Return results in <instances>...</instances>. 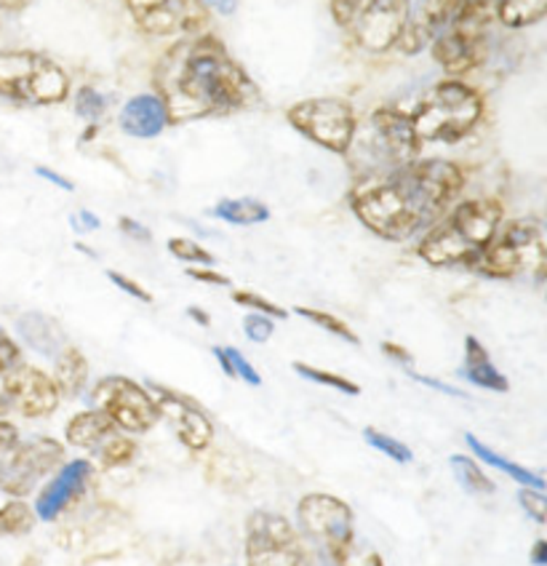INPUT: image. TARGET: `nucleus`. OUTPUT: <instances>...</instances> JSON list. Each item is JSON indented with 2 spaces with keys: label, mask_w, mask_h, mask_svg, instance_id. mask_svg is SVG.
I'll return each mask as SVG.
<instances>
[{
  "label": "nucleus",
  "mask_w": 547,
  "mask_h": 566,
  "mask_svg": "<svg viewBox=\"0 0 547 566\" xmlns=\"http://www.w3.org/2000/svg\"><path fill=\"white\" fill-rule=\"evenodd\" d=\"M462 188L465 174L452 160H411L398 169L358 177L350 190V209L366 230L401 243L433 228Z\"/></svg>",
  "instance_id": "1"
},
{
  "label": "nucleus",
  "mask_w": 547,
  "mask_h": 566,
  "mask_svg": "<svg viewBox=\"0 0 547 566\" xmlns=\"http://www.w3.org/2000/svg\"><path fill=\"white\" fill-rule=\"evenodd\" d=\"M156 88L169 124L217 118L249 107L254 83L217 38H185L156 67Z\"/></svg>",
  "instance_id": "2"
},
{
  "label": "nucleus",
  "mask_w": 547,
  "mask_h": 566,
  "mask_svg": "<svg viewBox=\"0 0 547 566\" xmlns=\"http://www.w3.org/2000/svg\"><path fill=\"white\" fill-rule=\"evenodd\" d=\"M502 228V206L492 198L456 203L424 230L417 254L430 268H470Z\"/></svg>",
  "instance_id": "3"
},
{
  "label": "nucleus",
  "mask_w": 547,
  "mask_h": 566,
  "mask_svg": "<svg viewBox=\"0 0 547 566\" xmlns=\"http://www.w3.org/2000/svg\"><path fill=\"white\" fill-rule=\"evenodd\" d=\"M470 270L499 281H545L547 235L537 222L516 220L497 230L492 243L473 260Z\"/></svg>",
  "instance_id": "4"
},
{
  "label": "nucleus",
  "mask_w": 547,
  "mask_h": 566,
  "mask_svg": "<svg viewBox=\"0 0 547 566\" xmlns=\"http://www.w3.org/2000/svg\"><path fill=\"white\" fill-rule=\"evenodd\" d=\"M417 153H420V139L409 115L385 107V111L371 113L364 128H356L347 156L358 169V177H366V174L407 166L417 160Z\"/></svg>",
  "instance_id": "5"
},
{
  "label": "nucleus",
  "mask_w": 547,
  "mask_h": 566,
  "mask_svg": "<svg viewBox=\"0 0 547 566\" xmlns=\"http://www.w3.org/2000/svg\"><path fill=\"white\" fill-rule=\"evenodd\" d=\"M484 102L462 81H441L430 86L411 115L417 139L454 145L481 120Z\"/></svg>",
  "instance_id": "6"
},
{
  "label": "nucleus",
  "mask_w": 547,
  "mask_h": 566,
  "mask_svg": "<svg viewBox=\"0 0 547 566\" xmlns=\"http://www.w3.org/2000/svg\"><path fill=\"white\" fill-rule=\"evenodd\" d=\"M70 96L67 73L38 51H0V99L17 105H60Z\"/></svg>",
  "instance_id": "7"
},
{
  "label": "nucleus",
  "mask_w": 547,
  "mask_h": 566,
  "mask_svg": "<svg viewBox=\"0 0 547 566\" xmlns=\"http://www.w3.org/2000/svg\"><path fill=\"white\" fill-rule=\"evenodd\" d=\"M246 566H315V551L286 516L254 511L246 518Z\"/></svg>",
  "instance_id": "8"
},
{
  "label": "nucleus",
  "mask_w": 547,
  "mask_h": 566,
  "mask_svg": "<svg viewBox=\"0 0 547 566\" xmlns=\"http://www.w3.org/2000/svg\"><path fill=\"white\" fill-rule=\"evenodd\" d=\"M92 407L105 411L115 428L128 436L150 433L160 422V409L152 390L120 375L102 377L94 385Z\"/></svg>",
  "instance_id": "9"
},
{
  "label": "nucleus",
  "mask_w": 547,
  "mask_h": 566,
  "mask_svg": "<svg viewBox=\"0 0 547 566\" xmlns=\"http://www.w3.org/2000/svg\"><path fill=\"white\" fill-rule=\"evenodd\" d=\"M286 118L299 134H305L307 139L320 145L324 150L337 153V156H347L358 128L353 107L345 99H334V96L297 102L286 113Z\"/></svg>",
  "instance_id": "10"
},
{
  "label": "nucleus",
  "mask_w": 547,
  "mask_h": 566,
  "mask_svg": "<svg viewBox=\"0 0 547 566\" xmlns=\"http://www.w3.org/2000/svg\"><path fill=\"white\" fill-rule=\"evenodd\" d=\"M64 465V447L51 436L22 441L3 462L0 489L9 497L24 500L46 475H54Z\"/></svg>",
  "instance_id": "11"
},
{
  "label": "nucleus",
  "mask_w": 547,
  "mask_h": 566,
  "mask_svg": "<svg viewBox=\"0 0 547 566\" xmlns=\"http://www.w3.org/2000/svg\"><path fill=\"white\" fill-rule=\"evenodd\" d=\"M297 530L307 543L328 551L356 535V513L345 500L334 497V494L311 492L297 505Z\"/></svg>",
  "instance_id": "12"
},
{
  "label": "nucleus",
  "mask_w": 547,
  "mask_h": 566,
  "mask_svg": "<svg viewBox=\"0 0 547 566\" xmlns=\"http://www.w3.org/2000/svg\"><path fill=\"white\" fill-rule=\"evenodd\" d=\"M0 388L9 398L11 411L24 420H46L60 409L62 394L54 377L30 364H17L14 369L0 377Z\"/></svg>",
  "instance_id": "13"
},
{
  "label": "nucleus",
  "mask_w": 547,
  "mask_h": 566,
  "mask_svg": "<svg viewBox=\"0 0 547 566\" xmlns=\"http://www.w3.org/2000/svg\"><path fill=\"white\" fill-rule=\"evenodd\" d=\"M150 390L158 401L160 420L169 422L173 439L192 454L209 452L214 443V422L201 403L192 401L190 396L177 394V390L164 388V385H150Z\"/></svg>",
  "instance_id": "14"
},
{
  "label": "nucleus",
  "mask_w": 547,
  "mask_h": 566,
  "mask_svg": "<svg viewBox=\"0 0 547 566\" xmlns=\"http://www.w3.org/2000/svg\"><path fill=\"white\" fill-rule=\"evenodd\" d=\"M134 22L150 35L198 32L209 22L203 0H126Z\"/></svg>",
  "instance_id": "15"
},
{
  "label": "nucleus",
  "mask_w": 547,
  "mask_h": 566,
  "mask_svg": "<svg viewBox=\"0 0 547 566\" xmlns=\"http://www.w3.org/2000/svg\"><path fill=\"white\" fill-rule=\"evenodd\" d=\"M460 6L462 0H411L396 46L409 56L420 54L435 41L438 32L452 22Z\"/></svg>",
  "instance_id": "16"
},
{
  "label": "nucleus",
  "mask_w": 547,
  "mask_h": 566,
  "mask_svg": "<svg viewBox=\"0 0 547 566\" xmlns=\"http://www.w3.org/2000/svg\"><path fill=\"white\" fill-rule=\"evenodd\" d=\"M94 475L92 460H64V465L51 475L46 486L38 492L35 516L38 521H56L67 507H73L86 492Z\"/></svg>",
  "instance_id": "17"
},
{
  "label": "nucleus",
  "mask_w": 547,
  "mask_h": 566,
  "mask_svg": "<svg viewBox=\"0 0 547 566\" xmlns=\"http://www.w3.org/2000/svg\"><path fill=\"white\" fill-rule=\"evenodd\" d=\"M486 54V30L452 19L433 41V60L446 73H467Z\"/></svg>",
  "instance_id": "18"
},
{
  "label": "nucleus",
  "mask_w": 547,
  "mask_h": 566,
  "mask_svg": "<svg viewBox=\"0 0 547 566\" xmlns=\"http://www.w3.org/2000/svg\"><path fill=\"white\" fill-rule=\"evenodd\" d=\"M411 0H369L356 19V41L369 51L396 46Z\"/></svg>",
  "instance_id": "19"
},
{
  "label": "nucleus",
  "mask_w": 547,
  "mask_h": 566,
  "mask_svg": "<svg viewBox=\"0 0 547 566\" xmlns=\"http://www.w3.org/2000/svg\"><path fill=\"white\" fill-rule=\"evenodd\" d=\"M169 126V113H166L164 99L158 94H137L126 102L120 111V128L128 137L152 139Z\"/></svg>",
  "instance_id": "20"
},
{
  "label": "nucleus",
  "mask_w": 547,
  "mask_h": 566,
  "mask_svg": "<svg viewBox=\"0 0 547 566\" xmlns=\"http://www.w3.org/2000/svg\"><path fill=\"white\" fill-rule=\"evenodd\" d=\"M460 377H465L470 385L481 390H492V394H507L511 382L507 377L497 369V364L492 361L488 350L478 337L467 334L465 337V361H462Z\"/></svg>",
  "instance_id": "21"
},
{
  "label": "nucleus",
  "mask_w": 547,
  "mask_h": 566,
  "mask_svg": "<svg viewBox=\"0 0 547 566\" xmlns=\"http://www.w3.org/2000/svg\"><path fill=\"white\" fill-rule=\"evenodd\" d=\"M115 430L118 428H115V422L109 420L105 411L92 407L70 417V422L64 424V439H67L70 447L81 449V452H96Z\"/></svg>",
  "instance_id": "22"
},
{
  "label": "nucleus",
  "mask_w": 547,
  "mask_h": 566,
  "mask_svg": "<svg viewBox=\"0 0 547 566\" xmlns=\"http://www.w3.org/2000/svg\"><path fill=\"white\" fill-rule=\"evenodd\" d=\"M17 332L19 337L28 343L32 350H38L41 356L46 358H56L60 356L62 347H67V337H64L62 326L56 324L51 315H43V313H24L17 318Z\"/></svg>",
  "instance_id": "23"
},
{
  "label": "nucleus",
  "mask_w": 547,
  "mask_h": 566,
  "mask_svg": "<svg viewBox=\"0 0 547 566\" xmlns=\"http://www.w3.org/2000/svg\"><path fill=\"white\" fill-rule=\"evenodd\" d=\"M465 443L470 447V452H473V457L478 462H484V465L494 468V471L505 473L507 479L516 481L518 486H532V489H547V481L543 479L539 473H534L532 468H524L520 462L511 460V457L499 454L497 449H492L488 443H484L478 439V436L473 433H465Z\"/></svg>",
  "instance_id": "24"
},
{
  "label": "nucleus",
  "mask_w": 547,
  "mask_h": 566,
  "mask_svg": "<svg viewBox=\"0 0 547 566\" xmlns=\"http://www.w3.org/2000/svg\"><path fill=\"white\" fill-rule=\"evenodd\" d=\"M54 382L62 396L78 398L88 385V361L75 345L62 347L60 356L54 358Z\"/></svg>",
  "instance_id": "25"
},
{
  "label": "nucleus",
  "mask_w": 547,
  "mask_h": 566,
  "mask_svg": "<svg viewBox=\"0 0 547 566\" xmlns=\"http://www.w3.org/2000/svg\"><path fill=\"white\" fill-rule=\"evenodd\" d=\"M211 217L228 224H238V228H251V224L267 222L270 209L267 203L256 201V198H224L211 209Z\"/></svg>",
  "instance_id": "26"
},
{
  "label": "nucleus",
  "mask_w": 547,
  "mask_h": 566,
  "mask_svg": "<svg viewBox=\"0 0 547 566\" xmlns=\"http://www.w3.org/2000/svg\"><path fill=\"white\" fill-rule=\"evenodd\" d=\"M206 479L211 484L238 492V489H243L251 481V471L246 468V462L238 460V457L228 452H214L206 460Z\"/></svg>",
  "instance_id": "27"
},
{
  "label": "nucleus",
  "mask_w": 547,
  "mask_h": 566,
  "mask_svg": "<svg viewBox=\"0 0 547 566\" xmlns=\"http://www.w3.org/2000/svg\"><path fill=\"white\" fill-rule=\"evenodd\" d=\"M94 454V468L99 471H118V468H128L139 454V443L124 430H115L109 439L96 449Z\"/></svg>",
  "instance_id": "28"
},
{
  "label": "nucleus",
  "mask_w": 547,
  "mask_h": 566,
  "mask_svg": "<svg viewBox=\"0 0 547 566\" xmlns=\"http://www.w3.org/2000/svg\"><path fill=\"white\" fill-rule=\"evenodd\" d=\"M449 468H452L454 479L460 481V486L470 494H478V497H486V494L497 492V484L488 479L481 462L470 454H452L449 457Z\"/></svg>",
  "instance_id": "29"
},
{
  "label": "nucleus",
  "mask_w": 547,
  "mask_h": 566,
  "mask_svg": "<svg viewBox=\"0 0 547 566\" xmlns=\"http://www.w3.org/2000/svg\"><path fill=\"white\" fill-rule=\"evenodd\" d=\"M35 524H38L35 507L24 503V500L9 497V503L0 505V539L30 535Z\"/></svg>",
  "instance_id": "30"
},
{
  "label": "nucleus",
  "mask_w": 547,
  "mask_h": 566,
  "mask_svg": "<svg viewBox=\"0 0 547 566\" xmlns=\"http://www.w3.org/2000/svg\"><path fill=\"white\" fill-rule=\"evenodd\" d=\"M497 17L505 28H529L547 17V0H499Z\"/></svg>",
  "instance_id": "31"
},
{
  "label": "nucleus",
  "mask_w": 547,
  "mask_h": 566,
  "mask_svg": "<svg viewBox=\"0 0 547 566\" xmlns=\"http://www.w3.org/2000/svg\"><path fill=\"white\" fill-rule=\"evenodd\" d=\"M326 556L332 558L334 566H385L382 556L371 545L360 543L356 535L343 539L334 548H328Z\"/></svg>",
  "instance_id": "32"
},
{
  "label": "nucleus",
  "mask_w": 547,
  "mask_h": 566,
  "mask_svg": "<svg viewBox=\"0 0 547 566\" xmlns=\"http://www.w3.org/2000/svg\"><path fill=\"white\" fill-rule=\"evenodd\" d=\"M211 353H214L217 364L222 366L224 375L233 377V379H243V382L251 385V388H260L262 375L254 369V366H251V361H246V356H243L238 347L214 345V347H211Z\"/></svg>",
  "instance_id": "33"
},
{
  "label": "nucleus",
  "mask_w": 547,
  "mask_h": 566,
  "mask_svg": "<svg viewBox=\"0 0 547 566\" xmlns=\"http://www.w3.org/2000/svg\"><path fill=\"white\" fill-rule=\"evenodd\" d=\"M364 441L369 443L371 449H377L379 454L388 457V460L398 462V465H409V462L414 460V452H411L407 443L379 428H364Z\"/></svg>",
  "instance_id": "34"
},
{
  "label": "nucleus",
  "mask_w": 547,
  "mask_h": 566,
  "mask_svg": "<svg viewBox=\"0 0 547 566\" xmlns=\"http://www.w3.org/2000/svg\"><path fill=\"white\" fill-rule=\"evenodd\" d=\"M294 371H297L302 379H307V382L324 385V388L337 390V394H343V396H360V385L358 382H353V379H347L343 375H334V371L318 369V366L302 364V361L294 364Z\"/></svg>",
  "instance_id": "35"
},
{
  "label": "nucleus",
  "mask_w": 547,
  "mask_h": 566,
  "mask_svg": "<svg viewBox=\"0 0 547 566\" xmlns=\"http://www.w3.org/2000/svg\"><path fill=\"white\" fill-rule=\"evenodd\" d=\"M294 313H297L299 318L311 321V324L318 326V329L334 334V337H337V339H345L347 345H360L358 334L353 332L343 318H337V315H332V313H326V311H315V307H294Z\"/></svg>",
  "instance_id": "36"
},
{
  "label": "nucleus",
  "mask_w": 547,
  "mask_h": 566,
  "mask_svg": "<svg viewBox=\"0 0 547 566\" xmlns=\"http://www.w3.org/2000/svg\"><path fill=\"white\" fill-rule=\"evenodd\" d=\"M169 254L173 256V260L185 262V265H203V268H211L217 262V256L209 252V249H203L201 243L192 241V238H169Z\"/></svg>",
  "instance_id": "37"
},
{
  "label": "nucleus",
  "mask_w": 547,
  "mask_h": 566,
  "mask_svg": "<svg viewBox=\"0 0 547 566\" xmlns=\"http://www.w3.org/2000/svg\"><path fill=\"white\" fill-rule=\"evenodd\" d=\"M497 11H499V0H462L460 11H456L454 19L486 30L488 22L497 17Z\"/></svg>",
  "instance_id": "38"
},
{
  "label": "nucleus",
  "mask_w": 547,
  "mask_h": 566,
  "mask_svg": "<svg viewBox=\"0 0 547 566\" xmlns=\"http://www.w3.org/2000/svg\"><path fill=\"white\" fill-rule=\"evenodd\" d=\"M75 113H78L83 120L96 126V120L105 118L107 113V96L96 92L94 86H83L81 92L75 94Z\"/></svg>",
  "instance_id": "39"
},
{
  "label": "nucleus",
  "mask_w": 547,
  "mask_h": 566,
  "mask_svg": "<svg viewBox=\"0 0 547 566\" xmlns=\"http://www.w3.org/2000/svg\"><path fill=\"white\" fill-rule=\"evenodd\" d=\"M233 302L235 305L246 307V311H251V313L267 315V318H278V321L288 318L286 307L275 305L273 300L262 297V294H256V292H246V289H238V292H233Z\"/></svg>",
  "instance_id": "40"
},
{
  "label": "nucleus",
  "mask_w": 547,
  "mask_h": 566,
  "mask_svg": "<svg viewBox=\"0 0 547 566\" xmlns=\"http://www.w3.org/2000/svg\"><path fill=\"white\" fill-rule=\"evenodd\" d=\"M518 505L520 511L529 516L534 524H547V489H518Z\"/></svg>",
  "instance_id": "41"
},
{
  "label": "nucleus",
  "mask_w": 547,
  "mask_h": 566,
  "mask_svg": "<svg viewBox=\"0 0 547 566\" xmlns=\"http://www.w3.org/2000/svg\"><path fill=\"white\" fill-rule=\"evenodd\" d=\"M243 332H246V337L251 339V343L262 345L275 334V324H273V318H267V315L249 313L246 318H243Z\"/></svg>",
  "instance_id": "42"
},
{
  "label": "nucleus",
  "mask_w": 547,
  "mask_h": 566,
  "mask_svg": "<svg viewBox=\"0 0 547 566\" xmlns=\"http://www.w3.org/2000/svg\"><path fill=\"white\" fill-rule=\"evenodd\" d=\"M17 364H22V347H19L17 339L0 326V377H3L6 371L14 369Z\"/></svg>",
  "instance_id": "43"
},
{
  "label": "nucleus",
  "mask_w": 547,
  "mask_h": 566,
  "mask_svg": "<svg viewBox=\"0 0 547 566\" xmlns=\"http://www.w3.org/2000/svg\"><path fill=\"white\" fill-rule=\"evenodd\" d=\"M107 279L115 283V286L120 289V292L128 294V297H134L137 302H145V305H152V294L147 292L141 283H137L134 279H128V275L118 273V270H107Z\"/></svg>",
  "instance_id": "44"
},
{
  "label": "nucleus",
  "mask_w": 547,
  "mask_h": 566,
  "mask_svg": "<svg viewBox=\"0 0 547 566\" xmlns=\"http://www.w3.org/2000/svg\"><path fill=\"white\" fill-rule=\"evenodd\" d=\"M366 3H369V0H332L334 22L343 24V28H350V24L360 17Z\"/></svg>",
  "instance_id": "45"
},
{
  "label": "nucleus",
  "mask_w": 547,
  "mask_h": 566,
  "mask_svg": "<svg viewBox=\"0 0 547 566\" xmlns=\"http://www.w3.org/2000/svg\"><path fill=\"white\" fill-rule=\"evenodd\" d=\"M188 275L198 283H209V286H230V275L219 273L214 268H203V265L188 268Z\"/></svg>",
  "instance_id": "46"
},
{
  "label": "nucleus",
  "mask_w": 547,
  "mask_h": 566,
  "mask_svg": "<svg viewBox=\"0 0 547 566\" xmlns=\"http://www.w3.org/2000/svg\"><path fill=\"white\" fill-rule=\"evenodd\" d=\"M19 443H22V436H19L17 424L0 417V454H11Z\"/></svg>",
  "instance_id": "47"
},
{
  "label": "nucleus",
  "mask_w": 547,
  "mask_h": 566,
  "mask_svg": "<svg viewBox=\"0 0 547 566\" xmlns=\"http://www.w3.org/2000/svg\"><path fill=\"white\" fill-rule=\"evenodd\" d=\"M118 228H120V233L132 238V241H139V243H150L152 241L150 230H147L141 222L134 220V217H120Z\"/></svg>",
  "instance_id": "48"
},
{
  "label": "nucleus",
  "mask_w": 547,
  "mask_h": 566,
  "mask_svg": "<svg viewBox=\"0 0 547 566\" xmlns=\"http://www.w3.org/2000/svg\"><path fill=\"white\" fill-rule=\"evenodd\" d=\"M70 224H73V230L75 233H94V230H99V224H102V220L99 217L94 214V211H88V209H81V211H75L73 217H70Z\"/></svg>",
  "instance_id": "49"
},
{
  "label": "nucleus",
  "mask_w": 547,
  "mask_h": 566,
  "mask_svg": "<svg viewBox=\"0 0 547 566\" xmlns=\"http://www.w3.org/2000/svg\"><path fill=\"white\" fill-rule=\"evenodd\" d=\"M407 375L411 379H417V382H422V385H428V388L438 390V394H446V396H454V398H465V394H462L460 388H452V385H446V382H438V379H433V377L420 375V371H417V369H407Z\"/></svg>",
  "instance_id": "50"
},
{
  "label": "nucleus",
  "mask_w": 547,
  "mask_h": 566,
  "mask_svg": "<svg viewBox=\"0 0 547 566\" xmlns=\"http://www.w3.org/2000/svg\"><path fill=\"white\" fill-rule=\"evenodd\" d=\"M382 353L390 358V361L403 366V369H414V356H411L407 347H401L396 343H382Z\"/></svg>",
  "instance_id": "51"
},
{
  "label": "nucleus",
  "mask_w": 547,
  "mask_h": 566,
  "mask_svg": "<svg viewBox=\"0 0 547 566\" xmlns=\"http://www.w3.org/2000/svg\"><path fill=\"white\" fill-rule=\"evenodd\" d=\"M35 174L41 179H46V182H51V185H56V188H62L64 192H73L75 190V185H73V179H67V177H62V174H56V171H51L49 166H38L35 169Z\"/></svg>",
  "instance_id": "52"
},
{
  "label": "nucleus",
  "mask_w": 547,
  "mask_h": 566,
  "mask_svg": "<svg viewBox=\"0 0 547 566\" xmlns=\"http://www.w3.org/2000/svg\"><path fill=\"white\" fill-rule=\"evenodd\" d=\"M203 3H206V9H214L224 17L235 14V9H238V0H203Z\"/></svg>",
  "instance_id": "53"
},
{
  "label": "nucleus",
  "mask_w": 547,
  "mask_h": 566,
  "mask_svg": "<svg viewBox=\"0 0 547 566\" xmlns=\"http://www.w3.org/2000/svg\"><path fill=\"white\" fill-rule=\"evenodd\" d=\"M529 558L534 566H547V539H537V543L532 545Z\"/></svg>",
  "instance_id": "54"
},
{
  "label": "nucleus",
  "mask_w": 547,
  "mask_h": 566,
  "mask_svg": "<svg viewBox=\"0 0 547 566\" xmlns=\"http://www.w3.org/2000/svg\"><path fill=\"white\" fill-rule=\"evenodd\" d=\"M188 318L196 321V324L203 326V329H209V326H211V315L206 313L203 307H198V305H190L188 307Z\"/></svg>",
  "instance_id": "55"
},
{
  "label": "nucleus",
  "mask_w": 547,
  "mask_h": 566,
  "mask_svg": "<svg viewBox=\"0 0 547 566\" xmlns=\"http://www.w3.org/2000/svg\"><path fill=\"white\" fill-rule=\"evenodd\" d=\"M32 0H0V11H9V14H19L24 11Z\"/></svg>",
  "instance_id": "56"
},
{
  "label": "nucleus",
  "mask_w": 547,
  "mask_h": 566,
  "mask_svg": "<svg viewBox=\"0 0 547 566\" xmlns=\"http://www.w3.org/2000/svg\"><path fill=\"white\" fill-rule=\"evenodd\" d=\"M9 411H11V403H9V398H6L3 388H0V417H6Z\"/></svg>",
  "instance_id": "57"
},
{
  "label": "nucleus",
  "mask_w": 547,
  "mask_h": 566,
  "mask_svg": "<svg viewBox=\"0 0 547 566\" xmlns=\"http://www.w3.org/2000/svg\"><path fill=\"white\" fill-rule=\"evenodd\" d=\"M75 249H78V252H83V254H88V256H96V254L92 252V249H88V247H86V243H81V241H78V243H75Z\"/></svg>",
  "instance_id": "58"
},
{
  "label": "nucleus",
  "mask_w": 547,
  "mask_h": 566,
  "mask_svg": "<svg viewBox=\"0 0 547 566\" xmlns=\"http://www.w3.org/2000/svg\"><path fill=\"white\" fill-rule=\"evenodd\" d=\"M0 479H3V460H0Z\"/></svg>",
  "instance_id": "59"
},
{
  "label": "nucleus",
  "mask_w": 547,
  "mask_h": 566,
  "mask_svg": "<svg viewBox=\"0 0 547 566\" xmlns=\"http://www.w3.org/2000/svg\"><path fill=\"white\" fill-rule=\"evenodd\" d=\"M545 300H547V292H545Z\"/></svg>",
  "instance_id": "60"
}]
</instances>
